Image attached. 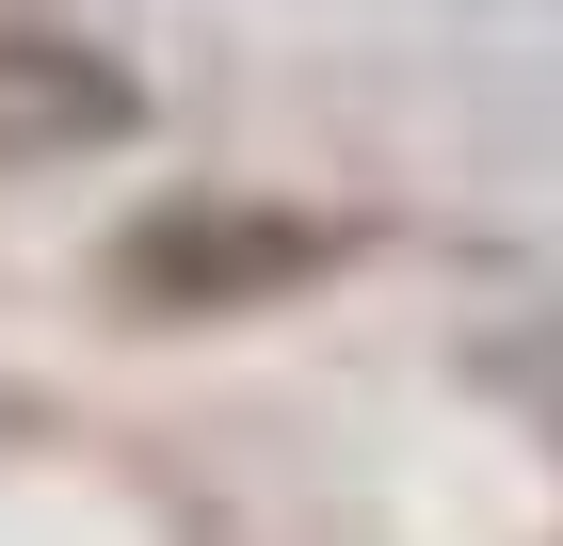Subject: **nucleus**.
Segmentation results:
<instances>
[{
	"label": "nucleus",
	"mask_w": 563,
	"mask_h": 546,
	"mask_svg": "<svg viewBox=\"0 0 563 546\" xmlns=\"http://www.w3.org/2000/svg\"><path fill=\"white\" fill-rule=\"evenodd\" d=\"M354 242H371L354 210L210 177V193H145V210L97 242V305H113V322H258V305L354 274Z\"/></svg>",
	"instance_id": "f257e3e1"
},
{
	"label": "nucleus",
	"mask_w": 563,
	"mask_h": 546,
	"mask_svg": "<svg viewBox=\"0 0 563 546\" xmlns=\"http://www.w3.org/2000/svg\"><path fill=\"white\" fill-rule=\"evenodd\" d=\"M130 129H145V81H130L97 33H65V16H0V177L97 161V145H130Z\"/></svg>",
	"instance_id": "f03ea898"
},
{
	"label": "nucleus",
	"mask_w": 563,
	"mask_h": 546,
	"mask_svg": "<svg viewBox=\"0 0 563 546\" xmlns=\"http://www.w3.org/2000/svg\"><path fill=\"white\" fill-rule=\"evenodd\" d=\"M483 386H499V402H516V419L563 450V322H516V337H483Z\"/></svg>",
	"instance_id": "7ed1b4c3"
}]
</instances>
